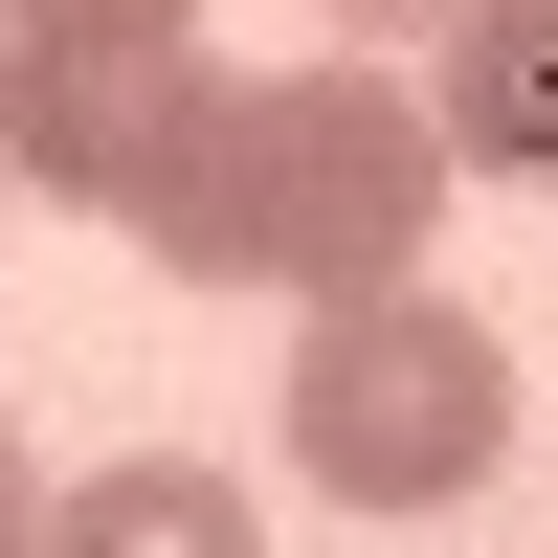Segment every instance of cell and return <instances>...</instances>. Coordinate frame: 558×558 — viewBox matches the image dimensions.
Masks as SVG:
<instances>
[{"mask_svg": "<svg viewBox=\"0 0 558 558\" xmlns=\"http://www.w3.org/2000/svg\"><path fill=\"white\" fill-rule=\"evenodd\" d=\"M425 112H447L470 179H558V0H470L447 68H425Z\"/></svg>", "mask_w": 558, "mask_h": 558, "instance_id": "4", "label": "cell"}, {"mask_svg": "<svg viewBox=\"0 0 558 558\" xmlns=\"http://www.w3.org/2000/svg\"><path fill=\"white\" fill-rule=\"evenodd\" d=\"M202 0H112V23H0V179L68 223H112L134 179L179 157V112H202Z\"/></svg>", "mask_w": 558, "mask_h": 558, "instance_id": "3", "label": "cell"}, {"mask_svg": "<svg viewBox=\"0 0 558 558\" xmlns=\"http://www.w3.org/2000/svg\"><path fill=\"white\" fill-rule=\"evenodd\" d=\"M313 23H336V45H447L470 0H313Z\"/></svg>", "mask_w": 558, "mask_h": 558, "instance_id": "6", "label": "cell"}, {"mask_svg": "<svg viewBox=\"0 0 558 558\" xmlns=\"http://www.w3.org/2000/svg\"><path fill=\"white\" fill-rule=\"evenodd\" d=\"M492 447H514V336L447 313L425 268L402 291H336L291 336V470L336 514H447V492H492Z\"/></svg>", "mask_w": 558, "mask_h": 558, "instance_id": "2", "label": "cell"}, {"mask_svg": "<svg viewBox=\"0 0 558 558\" xmlns=\"http://www.w3.org/2000/svg\"><path fill=\"white\" fill-rule=\"evenodd\" d=\"M0 558H45V514H23V447H0Z\"/></svg>", "mask_w": 558, "mask_h": 558, "instance_id": "7", "label": "cell"}, {"mask_svg": "<svg viewBox=\"0 0 558 558\" xmlns=\"http://www.w3.org/2000/svg\"><path fill=\"white\" fill-rule=\"evenodd\" d=\"M447 202H470V157H447L425 89H380V68H268V89H202L179 157L134 179L112 223L179 268V291H291V313H336V291H402Z\"/></svg>", "mask_w": 558, "mask_h": 558, "instance_id": "1", "label": "cell"}, {"mask_svg": "<svg viewBox=\"0 0 558 558\" xmlns=\"http://www.w3.org/2000/svg\"><path fill=\"white\" fill-rule=\"evenodd\" d=\"M0 23H112V0H0Z\"/></svg>", "mask_w": 558, "mask_h": 558, "instance_id": "8", "label": "cell"}, {"mask_svg": "<svg viewBox=\"0 0 558 558\" xmlns=\"http://www.w3.org/2000/svg\"><path fill=\"white\" fill-rule=\"evenodd\" d=\"M45 558H268V514L223 470H179V447H134V470H89L68 514H45Z\"/></svg>", "mask_w": 558, "mask_h": 558, "instance_id": "5", "label": "cell"}]
</instances>
